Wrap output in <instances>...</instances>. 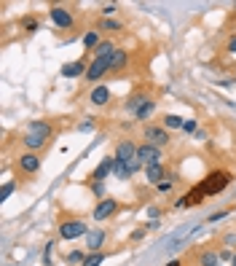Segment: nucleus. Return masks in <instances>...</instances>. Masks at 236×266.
Returning a JSON list of instances; mask_svg holds the SVG:
<instances>
[{
  "instance_id": "1",
  "label": "nucleus",
  "mask_w": 236,
  "mask_h": 266,
  "mask_svg": "<svg viewBox=\"0 0 236 266\" xmlns=\"http://www.w3.org/2000/svg\"><path fill=\"white\" fill-rule=\"evenodd\" d=\"M54 132H57L54 121H49V118H35V121H30V124H27V129L22 132L19 143H22V148H24V151L41 154V151H43V148H49V143L54 140Z\"/></svg>"
},
{
  "instance_id": "2",
  "label": "nucleus",
  "mask_w": 236,
  "mask_h": 266,
  "mask_svg": "<svg viewBox=\"0 0 236 266\" xmlns=\"http://www.w3.org/2000/svg\"><path fill=\"white\" fill-rule=\"evenodd\" d=\"M231 180H234V177H231V172H228V170H215V172H209L201 183H196L193 191L201 199H207V196H215V194H220V191H226Z\"/></svg>"
},
{
  "instance_id": "3",
  "label": "nucleus",
  "mask_w": 236,
  "mask_h": 266,
  "mask_svg": "<svg viewBox=\"0 0 236 266\" xmlns=\"http://www.w3.org/2000/svg\"><path fill=\"white\" fill-rule=\"evenodd\" d=\"M89 226L83 218H78V215H62L59 218V239H64V242H73V239L78 237H86L89 234Z\"/></svg>"
},
{
  "instance_id": "4",
  "label": "nucleus",
  "mask_w": 236,
  "mask_h": 266,
  "mask_svg": "<svg viewBox=\"0 0 236 266\" xmlns=\"http://www.w3.org/2000/svg\"><path fill=\"white\" fill-rule=\"evenodd\" d=\"M142 143H148V145H156V148H169L172 145V132L167 129L164 124H145L142 126Z\"/></svg>"
},
{
  "instance_id": "5",
  "label": "nucleus",
  "mask_w": 236,
  "mask_h": 266,
  "mask_svg": "<svg viewBox=\"0 0 236 266\" xmlns=\"http://www.w3.org/2000/svg\"><path fill=\"white\" fill-rule=\"evenodd\" d=\"M14 167H16V172H22V175L32 177V175H38V172H41L43 159H41V154H32V151H22V154L14 159Z\"/></svg>"
},
{
  "instance_id": "6",
  "label": "nucleus",
  "mask_w": 236,
  "mask_h": 266,
  "mask_svg": "<svg viewBox=\"0 0 236 266\" xmlns=\"http://www.w3.org/2000/svg\"><path fill=\"white\" fill-rule=\"evenodd\" d=\"M49 16H51V22H54V27L62 30V32L75 27V14H73V8H70V5L54 3V5L49 8Z\"/></svg>"
},
{
  "instance_id": "7",
  "label": "nucleus",
  "mask_w": 236,
  "mask_h": 266,
  "mask_svg": "<svg viewBox=\"0 0 236 266\" xmlns=\"http://www.w3.org/2000/svg\"><path fill=\"white\" fill-rule=\"evenodd\" d=\"M118 210H121V202L113 199V196H105V199H100V202L94 204V212H91V215H94V221L102 223V221H110Z\"/></svg>"
},
{
  "instance_id": "8",
  "label": "nucleus",
  "mask_w": 236,
  "mask_h": 266,
  "mask_svg": "<svg viewBox=\"0 0 236 266\" xmlns=\"http://www.w3.org/2000/svg\"><path fill=\"white\" fill-rule=\"evenodd\" d=\"M113 159L121 164H132L137 162V143L129 140V137H123V140L116 143V151H113Z\"/></svg>"
},
{
  "instance_id": "9",
  "label": "nucleus",
  "mask_w": 236,
  "mask_h": 266,
  "mask_svg": "<svg viewBox=\"0 0 236 266\" xmlns=\"http://www.w3.org/2000/svg\"><path fill=\"white\" fill-rule=\"evenodd\" d=\"M137 162H140L142 167H150V164H161V162H164L161 148H156V145H148V143H140V145H137Z\"/></svg>"
},
{
  "instance_id": "10",
  "label": "nucleus",
  "mask_w": 236,
  "mask_h": 266,
  "mask_svg": "<svg viewBox=\"0 0 236 266\" xmlns=\"http://www.w3.org/2000/svg\"><path fill=\"white\" fill-rule=\"evenodd\" d=\"M89 62H91V59H86V57L75 59V62H67V65H62L59 76H62V78H86V73H89Z\"/></svg>"
},
{
  "instance_id": "11",
  "label": "nucleus",
  "mask_w": 236,
  "mask_h": 266,
  "mask_svg": "<svg viewBox=\"0 0 236 266\" xmlns=\"http://www.w3.org/2000/svg\"><path fill=\"white\" fill-rule=\"evenodd\" d=\"M110 73V59H91L89 62V73H86V81L89 84H102V78Z\"/></svg>"
},
{
  "instance_id": "12",
  "label": "nucleus",
  "mask_w": 236,
  "mask_h": 266,
  "mask_svg": "<svg viewBox=\"0 0 236 266\" xmlns=\"http://www.w3.org/2000/svg\"><path fill=\"white\" fill-rule=\"evenodd\" d=\"M89 102L94 105V108H105V105H110V102H113V91H110V86H108V84H97V86H91V91H89Z\"/></svg>"
},
{
  "instance_id": "13",
  "label": "nucleus",
  "mask_w": 236,
  "mask_h": 266,
  "mask_svg": "<svg viewBox=\"0 0 236 266\" xmlns=\"http://www.w3.org/2000/svg\"><path fill=\"white\" fill-rule=\"evenodd\" d=\"M113 170H116V159H113V156H105L102 162L97 164L94 170H91L89 180H100V183H105V180H108V175H113Z\"/></svg>"
},
{
  "instance_id": "14",
  "label": "nucleus",
  "mask_w": 236,
  "mask_h": 266,
  "mask_svg": "<svg viewBox=\"0 0 236 266\" xmlns=\"http://www.w3.org/2000/svg\"><path fill=\"white\" fill-rule=\"evenodd\" d=\"M148 99H153V97H150V91L140 89V91H134V94H129V99L123 102V110H126V113H132V116H134V113L140 110L142 105L148 102Z\"/></svg>"
},
{
  "instance_id": "15",
  "label": "nucleus",
  "mask_w": 236,
  "mask_h": 266,
  "mask_svg": "<svg viewBox=\"0 0 236 266\" xmlns=\"http://www.w3.org/2000/svg\"><path fill=\"white\" fill-rule=\"evenodd\" d=\"M108 242V231L105 229H91L86 234V253H100V248Z\"/></svg>"
},
{
  "instance_id": "16",
  "label": "nucleus",
  "mask_w": 236,
  "mask_h": 266,
  "mask_svg": "<svg viewBox=\"0 0 236 266\" xmlns=\"http://www.w3.org/2000/svg\"><path fill=\"white\" fill-rule=\"evenodd\" d=\"M164 177H169L167 175V167H164V162L161 164H150V167H145V180L150 185H159Z\"/></svg>"
},
{
  "instance_id": "17",
  "label": "nucleus",
  "mask_w": 236,
  "mask_h": 266,
  "mask_svg": "<svg viewBox=\"0 0 236 266\" xmlns=\"http://www.w3.org/2000/svg\"><path fill=\"white\" fill-rule=\"evenodd\" d=\"M129 51L126 49H121V46H118V49L113 51V57H110V73H118V70H123L129 65Z\"/></svg>"
},
{
  "instance_id": "18",
  "label": "nucleus",
  "mask_w": 236,
  "mask_h": 266,
  "mask_svg": "<svg viewBox=\"0 0 236 266\" xmlns=\"http://www.w3.org/2000/svg\"><path fill=\"white\" fill-rule=\"evenodd\" d=\"M94 30L100 32H121L123 30V22H118V19H105V16H100L97 19V24H94Z\"/></svg>"
},
{
  "instance_id": "19",
  "label": "nucleus",
  "mask_w": 236,
  "mask_h": 266,
  "mask_svg": "<svg viewBox=\"0 0 236 266\" xmlns=\"http://www.w3.org/2000/svg\"><path fill=\"white\" fill-rule=\"evenodd\" d=\"M156 108H159V102H156V97H153V99H148V102L134 113V118H137V121H142V124H150V118H153Z\"/></svg>"
},
{
  "instance_id": "20",
  "label": "nucleus",
  "mask_w": 236,
  "mask_h": 266,
  "mask_svg": "<svg viewBox=\"0 0 236 266\" xmlns=\"http://www.w3.org/2000/svg\"><path fill=\"white\" fill-rule=\"evenodd\" d=\"M116 49H118V46H116L113 41H108V38H105V41H102L100 46H97V49L91 51V54H94V59H110Z\"/></svg>"
},
{
  "instance_id": "21",
  "label": "nucleus",
  "mask_w": 236,
  "mask_h": 266,
  "mask_svg": "<svg viewBox=\"0 0 236 266\" xmlns=\"http://www.w3.org/2000/svg\"><path fill=\"white\" fill-rule=\"evenodd\" d=\"M218 264H220V253L212 250V248L204 250V253L199 256V266H218Z\"/></svg>"
},
{
  "instance_id": "22",
  "label": "nucleus",
  "mask_w": 236,
  "mask_h": 266,
  "mask_svg": "<svg viewBox=\"0 0 236 266\" xmlns=\"http://www.w3.org/2000/svg\"><path fill=\"white\" fill-rule=\"evenodd\" d=\"M100 43H102V35L97 30H89L86 35H83V49H86V51H94Z\"/></svg>"
},
{
  "instance_id": "23",
  "label": "nucleus",
  "mask_w": 236,
  "mask_h": 266,
  "mask_svg": "<svg viewBox=\"0 0 236 266\" xmlns=\"http://www.w3.org/2000/svg\"><path fill=\"white\" fill-rule=\"evenodd\" d=\"M182 124H185V118H182V116H177V113H167V116H164V126H167L169 132L182 129Z\"/></svg>"
},
{
  "instance_id": "24",
  "label": "nucleus",
  "mask_w": 236,
  "mask_h": 266,
  "mask_svg": "<svg viewBox=\"0 0 236 266\" xmlns=\"http://www.w3.org/2000/svg\"><path fill=\"white\" fill-rule=\"evenodd\" d=\"M105 258H108V253H86V258H83V266H102Z\"/></svg>"
},
{
  "instance_id": "25",
  "label": "nucleus",
  "mask_w": 236,
  "mask_h": 266,
  "mask_svg": "<svg viewBox=\"0 0 236 266\" xmlns=\"http://www.w3.org/2000/svg\"><path fill=\"white\" fill-rule=\"evenodd\" d=\"M83 258H86V250H70L64 261H67L70 266H83Z\"/></svg>"
},
{
  "instance_id": "26",
  "label": "nucleus",
  "mask_w": 236,
  "mask_h": 266,
  "mask_svg": "<svg viewBox=\"0 0 236 266\" xmlns=\"http://www.w3.org/2000/svg\"><path fill=\"white\" fill-rule=\"evenodd\" d=\"M19 24H22V30L27 32V35H30V32H38V19L35 16H22V19H19Z\"/></svg>"
},
{
  "instance_id": "27",
  "label": "nucleus",
  "mask_w": 236,
  "mask_h": 266,
  "mask_svg": "<svg viewBox=\"0 0 236 266\" xmlns=\"http://www.w3.org/2000/svg\"><path fill=\"white\" fill-rule=\"evenodd\" d=\"M89 188H91V194L97 196V202H100V199H105V183H100V180H89Z\"/></svg>"
},
{
  "instance_id": "28",
  "label": "nucleus",
  "mask_w": 236,
  "mask_h": 266,
  "mask_svg": "<svg viewBox=\"0 0 236 266\" xmlns=\"http://www.w3.org/2000/svg\"><path fill=\"white\" fill-rule=\"evenodd\" d=\"M172 188H175V177H164V180L156 185V191H159V194H169Z\"/></svg>"
},
{
  "instance_id": "29",
  "label": "nucleus",
  "mask_w": 236,
  "mask_h": 266,
  "mask_svg": "<svg viewBox=\"0 0 236 266\" xmlns=\"http://www.w3.org/2000/svg\"><path fill=\"white\" fill-rule=\"evenodd\" d=\"M148 229H153V223H145V226H140V229H134L132 231V242H140V239L148 234Z\"/></svg>"
},
{
  "instance_id": "30",
  "label": "nucleus",
  "mask_w": 236,
  "mask_h": 266,
  "mask_svg": "<svg viewBox=\"0 0 236 266\" xmlns=\"http://www.w3.org/2000/svg\"><path fill=\"white\" fill-rule=\"evenodd\" d=\"M14 191H16V183H3V188H0V199H3V202H5V199H8L11 194H14Z\"/></svg>"
},
{
  "instance_id": "31",
  "label": "nucleus",
  "mask_w": 236,
  "mask_h": 266,
  "mask_svg": "<svg viewBox=\"0 0 236 266\" xmlns=\"http://www.w3.org/2000/svg\"><path fill=\"white\" fill-rule=\"evenodd\" d=\"M116 11H118V5H116V3H108V5H102V8H100V16H105V19H113Z\"/></svg>"
},
{
  "instance_id": "32",
  "label": "nucleus",
  "mask_w": 236,
  "mask_h": 266,
  "mask_svg": "<svg viewBox=\"0 0 236 266\" xmlns=\"http://www.w3.org/2000/svg\"><path fill=\"white\" fill-rule=\"evenodd\" d=\"M223 248H228V250L236 248V231H228V234L223 237Z\"/></svg>"
},
{
  "instance_id": "33",
  "label": "nucleus",
  "mask_w": 236,
  "mask_h": 266,
  "mask_svg": "<svg viewBox=\"0 0 236 266\" xmlns=\"http://www.w3.org/2000/svg\"><path fill=\"white\" fill-rule=\"evenodd\" d=\"M196 129H199V124H196V118H185V124H182V132H188V135H193Z\"/></svg>"
},
{
  "instance_id": "34",
  "label": "nucleus",
  "mask_w": 236,
  "mask_h": 266,
  "mask_svg": "<svg viewBox=\"0 0 236 266\" xmlns=\"http://www.w3.org/2000/svg\"><path fill=\"white\" fill-rule=\"evenodd\" d=\"M226 51H228V54H236V32H234L231 38H228V43H226Z\"/></svg>"
},
{
  "instance_id": "35",
  "label": "nucleus",
  "mask_w": 236,
  "mask_h": 266,
  "mask_svg": "<svg viewBox=\"0 0 236 266\" xmlns=\"http://www.w3.org/2000/svg\"><path fill=\"white\" fill-rule=\"evenodd\" d=\"M218 253H220V261H228V264H231V258H234V250L223 248V250H218Z\"/></svg>"
},
{
  "instance_id": "36",
  "label": "nucleus",
  "mask_w": 236,
  "mask_h": 266,
  "mask_svg": "<svg viewBox=\"0 0 236 266\" xmlns=\"http://www.w3.org/2000/svg\"><path fill=\"white\" fill-rule=\"evenodd\" d=\"M226 215H228V210H223V212H212V215H209V223H218V221H223Z\"/></svg>"
},
{
  "instance_id": "37",
  "label": "nucleus",
  "mask_w": 236,
  "mask_h": 266,
  "mask_svg": "<svg viewBox=\"0 0 236 266\" xmlns=\"http://www.w3.org/2000/svg\"><path fill=\"white\" fill-rule=\"evenodd\" d=\"M51 250H54V242H49V245H46V256H43V261H46V264L51 261Z\"/></svg>"
},
{
  "instance_id": "38",
  "label": "nucleus",
  "mask_w": 236,
  "mask_h": 266,
  "mask_svg": "<svg viewBox=\"0 0 236 266\" xmlns=\"http://www.w3.org/2000/svg\"><path fill=\"white\" fill-rule=\"evenodd\" d=\"M78 129H81V132H91V129H94V121H86V124H78Z\"/></svg>"
},
{
  "instance_id": "39",
  "label": "nucleus",
  "mask_w": 236,
  "mask_h": 266,
  "mask_svg": "<svg viewBox=\"0 0 236 266\" xmlns=\"http://www.w3.org/2000/svg\"><path fill=\"white\" fill-rule=\"evenodd\" d=\"M164 266H182V264H180V261H167Z\"/></svg>"
},
{
  "instance_id": "40",
  "label": "nucleus",
  "mask_w": 236,
  "mask_h": 266,
  "mask_svg": "<svg viewBox=\"0 0 236 266\" xmlns=\"http://www.w3.org/2000/svg\"><path fill=\"white\" fill-rule=\"evenodd\" d=\"M231 266H236V250H234V258H231Z\"/></svg>"
}]
</instances>
